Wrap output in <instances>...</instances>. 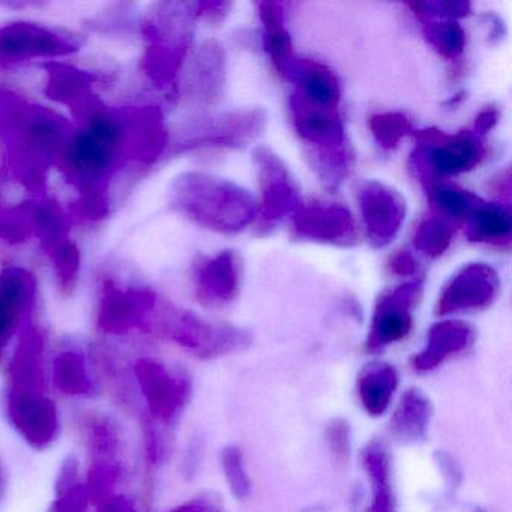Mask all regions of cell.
Wrapping results in <instances>:
<instances>
[{
	"instance_id": "obj_8",
	"label": "cell",
	"mask_w": 512,
	"mask_h": 512,
	"mask_svg": "<svg viewBox=\"0 0 512 512\" xmlns=\"http://www.w3.org/2000/svg\"><path fill=\"white\" fill-rule=\"evenodd\" d=\"M415 151L410 167L427 187L440 178L461 175L475 169L484 158V145L472 131L448 134L437 128L413 131Z\"/></svg>"
},
{
	"instance_id": "obj_34",
	"label": "cell",
	"mask_w": 512,
	"mask_h": 512,
	"mask_svg": "<svg viewBox=\"0 0 512 512\" xmlns=\"http://www.w3.org/2000/svg\"><path fill=\"white\" fill-rule=\"evenodd\" d=\"M454 224L440 217H430L419 224L413 235V245L419 253L437 259L451 247Z\"/></svg>"
},
{
	"instance_id": "obj_38",
	"label": "cell",
	"mask_w": 512,
	"mask_h": 512,
	"mask_svg": "<svg viewBox=\"0 0 512 512\" xmlns=\"http://www.w3.org/2000/svg\"><path fill=\"white\" fill-rule=\"evenodd\" d=\"M34 238L32 200L0 212V239L8 244H23Z\"/></svg>"
},
{
	"instance_id": "obj_32",
	"label": "cell",
	"mask_w": 512,
	"mask_h": 512,
	"mask_svg": "<svg viewBox=\"0 0 512 512\" xmlns=\"http://www.w3.org/2000/svg\"><path fill=\"white\" fill-rule=\"evenodd\" d=\"M56 497L49 512H89V496L82 470L76 457L65 458L56 478Z\"/></svg>"
},
{
	"instance_id": "obj_24",
	"label": "cell",
	"mask_w": 512,
	"mask_h": 512,
	"mask_svg": "<svg viewBox=\"0 0 512 512\" xmlns=\"http://www.w3.org/2000/svg\"><path fill=\"white\" fill-rule=\"evenodd\" d=\"M475 338V328L463 320H442L434 323L428 329L425 346L421 352L412 356L410 364L418 373L436 370L452 356L466 352L475 343Z\"/></svg>"
},
{
	"instance_id": "obj_6",
	"label": "cell",
	"mask_w": 512,
	"mask_h": 512,
	"mask_svg": "<svg viewBox=\"0 0 512 512\" xmlns=\"http://www.w3.org/2000/svg\"><path fill=\"white\" fill-rule=\"evenodd\" d=\"M151 329H157L185 352L203 361L241 352L253 343V335L247 329L214 322L169 304L158 305Z\"/></svg>"
},
{
	"instance_id": "obj_21",
	"label": "cell",
	"mask_w": 512,
	"mask_h": 512,
	"mask_svg": "<svg viewBox=\"0 0 512 512\" xmlns=\"http://www.w3.org/2000/svg\"><path fill=\"white\" fill-rule=\"evenodd\" d=\"M44 94L49 100L68 107L76 121L83 122L103 106L94 92L100 77L65 62H47Z\"/></svg>"
},
{
	"instance_id": "obj_7",
	"label": "cell",
	"mask_w": 512,
	"mask_h": 512,
	"mask_svg": "<svg viewBox=\"0 0 512 512\" xmlns=\"http://www.w3.org/2000/svg\"><path fill=\"white\" fill-rule=\"evenodd\" d=\"M268 116L263 109H245L223 115L197 116L188 119L170 133L167 157L196 149H239L262 136Z\"/></svg>"
},
{
	"instance_id": "obj_39",
	"label": "cell",
	"mask_w": 512,
	"mask_h": 512,
	"mask_svg": "<svg viewBox=\"0 0 512 512\" xmlns=\"http://www.w3.org/2000/svg\"><path fill=\"white\" fill-rule=\"evenodd\" d=\"M221 467H223L224 476L233 496L239 500H245L250 497L251 479L245 467L244 454L241 448L236 445H227L221 449L220 455Z\"/></svg>"
},
{
	"instance_id": "obj_5",
	"label": "cell",
	"mask_w": 512,
	"mask_h": 512,
	"mask_svg": "<svg viewBox=\"0 0 512 512\" xmlns=\"http://www.w3.org/2000/svg\"><path fill=\"white\" fill-rule=\"evenodd\" d=\"M289 107L296 136L307 148L308 163L328 190H337L353 164L340 115L337 110L314 106L298 92L290 97Z\"/></svg>"
},
{
	"instance_id": "obj_33",
	"label": "cell",
	"mask_w": 512,
	"mask_h": 512,
	"mask_svg": "<svg viewBox=\"0 0 512 512\" xmlns=\"http://www.w3.org/2000/svg\"><path fill=\"white\" fill-rule=\"evenodd\" d=\"M428 202L439 212L437 217L449 221V223H463L467 220L473 209L482 202L475 194L461 190L454 185L436 184L427 187Z\"/></svg>"
},
{
	"instance_id": "obj_18",
	"label": "cell",
	"mask_w": 512,
	"mask_h": 512,
	"mask_svg": "<svg viewBox=\"0 0 512 512\" xmlns=\"http://www.w3.org/2000/svg\"><path fill=\"white\" fill-rule=\"evenodd\" d=\"M499 292L500 280L496 269L487 263H469L443 287L437 299L436 316L487 310Z\"/></svg>"
},
{
	"instance_id": "obj_36",
	"label": "cell",
	"mask_w": 512,
	"mask_h": 512,
	"mask_svg": "<svg viewBox=\"0 0 512 512\" xmlns=\"http://www.w3.org/2000/svg\"><path fill=\"white\" fill-rule=\"evenodd\" d=\"M47 256L52 260L59 290L65 296L71 295L76 290L80 266H82V254L76 242L71 238L67 239Z\"/></svg>"
},
{
	"instance_id": "obj_14",
	"label": "cell",
	"mask_w": 512,
	"mask_h": 512,
	"mask_svg": "<svg viewBox=\"0 0 512 512\" xmlns=\"http://www.w3.org/2000/svg\"><path fill=\"white\" fill-rule=\"evenodd\" d=\"M158 305L157 293L148 287H121L106 281L98 307V328L109 335H124L133 329L151 331Z\"/></svg>"
},
{
	"instance_id": "obj_23",
	"label": "cell",
	"mask_w": 512,
	"mask_h": 512,
	"mask_svg": "<svg viewBox=\"0 0 512 512\" xmlns=\"http://www.w3.org/2000/svg\"><path fill=\"white\" fill-rule=\"evenodd\" d=\"M242 265L232 250L214 257H199L194 265L196 298L209 308H220L235 301L241 287Z\"/></svg>"
},
{
	"instance_id": "obj_11",
	"label": "cell",
	"mask_w": 512,
	"mask_h": 512,
	"mask_svg": "<svg viewBox=\"0 0 512 512\" xmlns=\"http://www.w3.org/2000/svg\"><path fill=\"white\" fill-rule=\"evenodd\" d=\"M259 176L260 202L257 203V235L266 236L286 217L302 206L301 194L284 161L265 146L253 151Z\"/></svg>"
},
{
	"instance_id": "obj_37",
	"label": "cell",
	"mask_w": 512,
	"mask_h": 512,
	"mask_svg": "<svg viewBox=\"0 0 512 512\" xmlns=\"http://www.w3.org/2000/svg\"><path fill=\"white\" fill-rule=\"evenodd\" d=\"M374 139L386 151L397 148L404 137L413 134V125L406 115L397 112L376 113L368 119Z\"/></svg>"
},
{
	"instance_id": "obj_47",
	"label": "cell",
	"mask_w": 512,
	"mask_h": 512,
	"mask_svg": "<svg viewBox=\"0 0 512 512\" xmlns=\"http://www.w3.org/2000/svg\"><path fill=\"white\" fill-rule=\"evenodd\" d=\"M497 121H499V109L496 106L485 107L476 116L473 134L481 139L482 136L490 133L496 127Z\"/></svg>"
},
{
	"instance_id": "obj_27",
	"label": "cell",
	"mask_w": 512,
	"mask_h": 512,
	"mask_svg": "<svg viewBox=\"0 0 512 512\" xmlns=\"http://www.w3.org/2000/svg\"><path fill=\"white\" fill-rule=\"evenodd\" d=\"M361 464L371 484V503L368 512H397L388 446L382 440H371L362 449Z\"/></svg>"
},
{
	"instance_id": "obj_2",
	"label": "cell",
	"mask_w": 512,
	"mask_h": 512,
	"mask_svg": "<svg viewBox=\"0 0 512 512\" xmlns=\"http://www.w3.org/2000/svg\"><path fill=\"white\" fill-rule=\"evenodd\" d=\"M70 122L49 107L7 92L0 112V148L5 169L31 193L44 197L50 169L73 136Z\"/></svg>"
},
{
	"instance_id": "obj_35",
	"label": "cell",
	"mask_w": 512,
	"mask_h": 512,
	"mask_svg": "<svg viewBox=\"0 0 512 512\" xmlns=\"http://www.w3.org/2000/svg\"><path fill=\"white\" fill-rule=\"evenodd\" d=\"M424 37L442 58L449 61L461 56L466 46V32L457 22L451 20L425 23Z\"/></svg>"
},
{
	"instance_id": "obj_20",
	"label": "cell",
	"mask_w": 512,
	"mask_h": 512,
	"mask_svg": "<svg viewBox=\"0 0 512 512\" xmlns=\"http://www.w3.org/2000/svg\"><path fill=\"white\" fill-rule=\"evenodd\" d=\"M37 278L28 269L8 266L0 272V361L17 332L31 319Z\"/></svg>"
},
{
	"instance_id": "obj_40",
	"label": "cell",
	"mask_w": 512,
	"mask_h": 512,
	"mask_svg": "<svg viewBox=\"0 0 512 512\" xmlns=\"http://www.w3.org/2000/svg\"><path fill=\"white\" fill-rule=\"evenodd\" d=\"M325 442L338 464H347L352 455V427L344 418H334L325 428Z\"/></svg>"
},
{
	"instance_id": "obj_29",
	"label": "cell",
	"mask_w": 512,
	"mask_h": 512,
	"mask_svg": "<svg viewBox=\"0 0 512 512\" xmlns=\"http://www.w3.org/2000/svg\"><path fill=\"white\" fill-rule=\"evenodd\" d=\"M52 380L55 388L68 397H94L97 394L88 359L79 349H65L56 355L52 364Z\"/></svg>"
},
{
	"instance_id": "obj_12",
	"label": "cell",
	"mask_w": 512,
	"mask_h": 512,
	"mask_svg": "<svg viewBox=\"0 0 512 512\" xmlns=\"http://www.w3.org/2000/svg\"><path fill=\"white\" fill-rule=\"evenodd\" d=\"M74 35L32 22L0 26V67L11 68L37 59L64 58L79 52Z\"/></svg>"
},
{
	"instance_id": "obj_48",
	"label": "cell",
	"mask_w": 512,
	"mask_h": 512,
	"mask_svg": "<svg viewBox=\"0 0 512 512\" xmlns=\"http://www.w3.org/2000/svg\"><path fill=\"white\" fill-rule=\"evenodd\" d=\"M97 512H137L133 500L121 494H113L109 499L98 503Z\"/></svg>"
},
{
	"instance_id": "obj_15",
	"label": "cell",
	"mask_w": 512,
	"mask_h": 512,
	"mask_svg": "<svg viewBox=\"0 0 512 512\" xmlns=\"http://www.w3.org/2000/svg\"><path fill=\"white\" fill-rule=\"evenodd\" d=\"M424 293V278H412L394 290L383 292L376 302L365 349L380 352L404 340L413 328V314Z\"/></svg>"
},
{
	"instance_id": "obj_16",
	"label": "cell",
	"mask_w": 512,
	"mask_h": 512,
	"mask_svg": "<svg viewBox=\"0 0 512 512\" xmlns=\"http://www.w3.org/2000/svg\"><path fill=\"white\" fill-rule=\"evenodd\" d=\"M124 131L127 163L151 167L167 157L170 130L157 106L116 107Z\"/></svg>"
},
{
	"instance_id": "obj_41",
	"label": "cell",
	"mask_w": 512,
	"mask_h": 512,
	"mask_svg": "<svg viewBox=\"0 0 512 512\" xmlns=\"http://www.w3.org/2000/svg\"><path fill=\"white\" fill-rule=\"evenodd\" d=\"M413 13L421 17H437V19L451 20L470 16L472 4L466 0H437V2H413L407 5Z\"/></svg>"
},
{
	"instance_id": "obj_3",
	"label": "cell",
	"mask_w": 512,
	"mask_h": 512,
	"mask_svg": "<svg viewBox=\"0 0 512 512\" xmlns=\"http://www.w3.org/2000/svg\"><path fill=\"white\" fill-rule=\"evenodd\" d=\"M169 193L176 212L212 232L233 235L257 218V202L250 191L208 173H182Z\"/></svg>"
},
{
	"instance_id": "obj_17",
	"label": "cell",
	"mask_w": 512,
	"mask_h": 512,
	"mask_svg": "<svg viewBox=\"0 0 512 512\" xmlns=\"http://www.w3.org/2000/svg\"><path fill=\"white\" fill-rule=\"evenodd\" d=\"M290 235L295 241L317 242L349 248L358 242L355 218L340 203L313 202L292 215Z\"/></svg>"
},
{
	"instance_id": "obj_19",
	"label": "cell",
	"mask_w": 512,
	"mask_h": 512,
	"mask_svg": "<svg viewBox=\"0 0 512 512\" xmlns=\"http://www.w3.org/2000/svg\"><path fill=\"white\" fill-rule=\"evenodd\" d=\"M358 202L371 247H388L406 220V199L383 182L365 181L359 187Z\"/></svg>"
},
{
	"instance_id": "obj_13",
	"label": "cell",
	"mask_w": 512,
	"mask_h": 512,
	"mask_svg": "<svg viewBox=\"0 0 512 512\" xmlns=\"http://www.w3.org/2000/svg\"><path fill=\"white\" fill-rule=\"evenodd\" d=\"M7 415L14 430L37 451L50 448L61 434L58 404L43 389H7Z\"/></svg>"
},
{
	"instance_id": "obj_45",
	"label": "cell",
	"mask_w": 512,
	"mask_h": 512,
	"mask_svg": "<svg viewBox=\"0 0 512 512\" xmlns=\"http://www.w3.org/2000/svg\"><path fill=\"white\" fill-rule=\"evenodd\" d=\"M167 512H224V508L220 497L214 496V494H202V496L194 497Z\"/></svg>"
},
{
	"instance_id": "obj_30",
	"label": "cell",
	"mask_w": 512,
	"mask_h": 512,
	"mask_svg": "<svg viewBox=\"0 0 512 512\" xmlns=\"http://www.w3.org/2000/svg\"><path fill=\"white\" fill-rule=\"evenodd\" d=\"M466 224V235L470 242L499 248L511 244V215L502 205L482 200L467 217Z\"/></svg>"
},
{
	"instance_id": "obj_26",
	"label": "cell",
	"mask_w": 512,
	"mask_h": 512,
	"mask_svg": "<svg viewBox=\"0 0 512 512\" xmlns=\"http://www.w3.org/2000/svg\"><path fill=\"white\" fill-rule=\"evenodd\" d=\"M433 412V403L422 389H406L392 413V436L401 443L421 442L427 436Z\"/></svg>"
},
{
	"instance_id": "obj_46",
	"label": "cell",
	"mask_w": 512,
	"mask_h": 512,
	"mask_svg": "<svg viewBox=\"0 0 512 512\" xmlns=\"http://www.w3.org/2000/svg\"><path fill=\"white\" fill-rule=\"evenodd\" d=\"M389 269L394 272L398 277H416L418 274V262L412 253L407 250L398 251L395 256H392L389 262Z\"/></svg>"
},
{
	"instance_id": "obj_1",
	"label": "cell",
	"mask_w": 512,
	"mask_h": 512,
	"mask_svg": "<svg viewBox=\"0 0 512 512\" xmlns=\"http://www.w3.org/2000/svg\"><path fill=\"white\" fill-rule=\"evenodd\" d=\"M68 140L58 166L79 197L76 212L82 220L101 221L110 214V184L127 163L124 131L116 107L100 106L80 122Z\"/></svg>"
},
{
	"instance_id": "obj_43",
	"label": "cell",
	"mask_w": 512,
	"mask_h": 512,
	"mask_svg": "<svg viewBox=\"0 0 512 512\" xmlns=\"http://www.w3.org/2000/svg\"><path fill=\"white\" fill-rule=\"evenodd\" d=\"M205 454V439L200 436L193 437L188 443L187 451L182 460V475L187 479L194 478Z\"/></svg>"
},
{
	"instance_id": "obj_22",
	"label": "cell",
	"mask_w": 512,
	"mask_h": 512,
	"mask_svg": "<svg viewBox=\"0 0 512 512\" xmlns=\"http://www.w3.org/2000/svg\"><path fill=\"white\" fill-rule=\"evenodd\" d=\"M226 85V52L218 41L208 40L196 50L184 79L181 95L188 104L212 107L223 98Z\"/></svg>"
},
{
	"instance_id": "obj_44",
	"label": "cell",
	"mask_w": 512,
	"mask_h": 512,
	"mask_svg": "<svg viewBox=\"0 0 512 512\" xmlns=\"http://www.w3.org/2000/svg\"><path fill=\"white\" fill-rule=\"evenodd\" d=\"M193 5L194 16L197 20H206V22H221L226 19L233 4L230 2H191Z\"/></svg>"
},
{
	"instance_id": "obj_10",
	"label": "cell",
	"mask_w": 512,
	"mask_h": 512,
	"mask_svg": "<svg viewBox=\"0 0 512 512\" xmlns=\"http://www.w3.org/2000/svg\"><path fill=\"white\" fill-rule=\"evenodd\" d=\"M133 377L151 421L170 427L188 406L193 382L184 370L169 367L154 358L137 359Z\"/></svg>"
},
{
	"instance_id": "obj_31",
	"label": "cell",
	"mask_w": 512,
	"mask_h": 512,
	"mask_svg": "<svg viewBox=\"0 0 512 512\" xmlns=\"http://www.w3.org/2000/svg\"><path fill=\"white\" fill-rule=\"evenodd\" d=\"M260 20L263 23V44L275 70L283 74L292 56V38L284 28L283 5L278 2H257Z\"/></svg>"
},
{
	"instance_id": "obj_49",
	"label": "cell",
	"mask_w": 512,
	"mask_h": 512,
	"mask_svg": "<svg viewBox=\"0 0 512 512\" xmlns=\"http://www.w3.org/2000/svg\"><path fill=\"white\" fill-rule=\"evenodd\" d=\"M5 494V475L4 470H2V466H0V500L4 497Z\"/></svg>"
},
{
	"instance_id": "obj_25",
	"label": "cell",
	"mask_w": 512,
	"mask_h": 512,
	"mask_svg": "<svg viewBox=\"0 0 512 512\" xmlns=\"http://www.w3.org/2000/svg\"><path fill=\"white\" fill-rule=\"evenodd\" d=\"M283 76L314 106L337 110L341 100L340 82L325 65L311 59L292 58L284 68Z\"/></svg>"
},
{
	"instance_id": "obj_42",
	"label": "cell",
	"mask_w": 512,
	"mask_h": 512,
	"mask_svg": "<svg viewBox=\"0 0 512 512\" xmlns=\"http://www.w3.org/2000/svg\"><path fill=\"white\" fill-rule=\"evenodd\" d=\"M434 461L445 478L449 493L460 488L461 482H463V469L455 460L454 455L449 454L448 451H436L434 452Z\"/></svg>"
},
{
	"instance_id": "obj_50",
	"label": "cell",
	"mask_w": 512,
	"mask_h": 512,
	"mask_svg": "<svg viewBox=\"0 0 512 512\" xmlns=\"http://www.w3.org/2000/svg\"><path fill=\"white\" fill-rule=\"evenodd\" d=\"M473 512H487V511H485V509H482V508H475V509H473Z\"/></svg>"
},
{
	"instance_id": "obj_9",
	"label": "cell",
	"mask_w": 512,
	"mask_h": 512,
	"mask_svg": "<svg viewBox=\"0 0 512 512\" xmlns=\"http://www.w3.org/2000/svg\"><path fill=\"white\" fill-rule=\"evenodd\" d=\"M89 451V469L86 487L94 503L103 502L113 496L121 479L122 434L118 421L103 412H88L82 418Z\"/></svg>"
},
{
	"instance_id": "obj_28",
	"label": "cell",
	"mask_w": 512,
	"mask_h": 512,
	"mask_svg": "<svg viewBox=\"0 0 512 512\" xmlns=\"http://www.w3.org/2000/svg\"><path fill=\"white\" fill-rule=\"evenodd\" d=\"M397 370L388 362L374 361L365 365L358 374L356 391L365 412L370 416H382L391 406L398 388Z\"/></svg>"
},
{
	"instance_id": "obj_4",
	"label": "cell",
	"mask_w": 512,
	"mask_h": 512,
	"mask_svg": "<svg viewBox=\"0 0 512 512\" xmlns=\"http://www.w3.org/2000/svg\"><path fill=\"white\" fill-rule=\"evenodd\" d=\"M196 20L191 2H160L143 17L140 26L145 52L140 70L157 88L178 92L179 74L193 44Z\"/></svg>"
}]
</instances>
